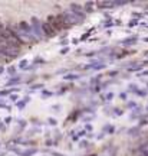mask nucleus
I'll return each mask as SVG.
<instances>
[{
    "instance_id": "f257e3e1",
    "label": "nucleus",
    "mask_w": 148,
    "mask_h": 156,
    "mask_svg": "<svg viewBox=\"0 0 148 156\" xmlns=\"http://www.w3.org/2000/svg\"><path fill=\"white\" fill-rule=\"evenodd\" d=\"M48 23L52 26V29L55 30L56 34L60 32V30H63V29H69V26H68L65 23V20H63L62 15H58V16H48Z\"/></svg>"
},
{
    "instance_id": "f03ea898",
    "label": "nucleus",
    "mask_w": 148,
    "mask_h": 156,
    "mask_svg": "<svg viewBox=\"0 0 148 156\" xmlns=\"http://www.w3.org/2000/svg\"><path fill=\"white\" fill-rule=\"evenodd\" d=\"M32 34L35 35V38L38 39H42L43 38V32H42V25L39 22L38 17H32Z\"/></svg>"
},
{
    "instance_id": "7ed1b4c3",
    "label": "nucleus",
    "mask_w": 148,
    "mask_h": 156,
    "mask_svg": "<svg viewBox=\"0 0 148 156\" xmlns=\"http://www.w3.org/2000/svg\"><path fill=\"white\" fill-rule=\"evenodd\" d=\"M71 13L72 15H75V16L79 19V20H82L83 22V19L86 17V15H85V12H83V9L79 5H76V3H71Z\"/></svg>"
},
{
    "instance_id": "20e7f679",
    "label": "nucleus",
    "mask_w": 148,
    "mask_h": 156,
    "mask_svg": "<svg viewBox=\"0 0 148 156\" xmlns=\"http://www.w3.org/2000/svg\"><path fill=\"white\" fill-rule=\"evenodd\" d=\"M62 17H63V20H65V23L71 28V26H73V25H78V23H81L82 20H79L75 15H72V13H69V12H65V13H62Z\"/></svg>"
},
{
    "instance_id": "39448f33",
    "label": "nucleus",
    "mask_w": 148,
    "mask_h": 156,
    "mask_svg": "<svg viewBox=\"0 0 148 156\" xmlns=\"http://www.w3.org/2000/svg\"><path fill=\"white\" fill-rule=\"evenodd\" d=\"M42 32H43V35L46 36V38H53V36H56V32L52 29V26H50L48 22L42 23Z\"/></svg>"
},
{
    "instance_id": "423d86ee",
    "label": "nucleus",
    "mask_w": 148,
    "mask_h": 156,
    "mask_svg": "<svg viewBox=\"0 0 148 156\" xmlns=\"http://www.w3.org/2000/svg\"><path fill=\"white\" fill-rule=\"evenodd\" d=\"M95 5L98 6V7H101V9H111V7L115 6V3L114 2H96Z\"/></svg>"
},
{
    "instance_id": "0eeeda50",
    "label": "nucleus",
    "mask_w": 148,
    "mask_h": 156,
    "mask_svg": "<svg viewBox=\"0 0 148 156\" xmlns=\"http://www.w3.org/2000/svg\"><path fill=\"white\" fill-rule=\"evenodd\" d=\"M79 77H81V75H78V74H66L65 77H63V80H66V81H75V80H78Z\"/></svg>"
},
{
    "instance_id": "6e6552de",
    "label": "nucleus",
    "mask_w": 148,
    "mask_h": 156,
    "mask_svg": "<svg viewBox=\"0 0 148 156\" xmlns=\"http://www.w3.org/2000/svg\"><path fill=\"white\" fill-rule=\"evenodd\" d=\"M20 81H22V78L19 77V75H15V77H13V78H10V80H9V83H7V85H13V84H19V83H20Z\"/></svg>"
},
{
    "instance_id": "1a4fd4ad",
    "label": "nucleus",
    "mask_w": 148,
    "mask_h": 156,
    "mask_svg": "<svg viewBox=\"0 0 148 156\" xmlns=\"http://www.w3.org/2000/svg\"><path fill=\"white\" fill-rule=\"evenodd\" d=\"M29 100H30L29 97H25V98H23V100L20 101V103H17V107H19V108L22 110L23 107H25V106H26V104H28V103H29Z\"/></svg>"
},
{
    "instance_id": "9d476101",
    "label": "nucleus",
    "mask_w": 148,
    "mask_h": 156,
    "mask_svg": "<svg viewBox=\"0 0 148 156\" xmlns=\"http://www.w3.org/2000/svg\"><path fill=\"white\" fill-rule=\"evenodd\" d=\"M36 152H38L36 149H29V151L22 152V156H32V155H35Z\"/></svg>"
},
{
    "instance_id": "9b49d317",
    "label": "nucleus",
    "mask_w": 148,
    "mask_h": 156,
    "mask_svg": "<svg viewBox=\"0 0 148 156\" xmlns=\"http://www.w3.org/2000/svg\"><path fill=\"white\" fill-rule=\"evenodd\" d=\"M93 3H91V2H89V3H86V5H85V12H92V7H91V6H92Z\"/></svg>"
},
{
    "instance_id": "f8f14e48",
    "label": "nucleus",
    "mask_w": 148,
    "mask_h": 156,
    "mask_svg": "<svg viewBox=\"0 0 148 156\" xmlns=\"http://www.w3.org/2000/svg\"><path fill=\"white\" fill-rule=\"evenodd\" d=\"M7 73L10 74V75H13V74L16 73V68H15V67H9V68H7Z\"/></svg>"
},
{
    "instance_id": "ddd939ff",
    "label": "nucleus",
    "mask_w": 148,
    "mask_h": 156,
    "mask_svg": "<svg viewBox=\"0 0 148 156\" xmlns=\"http://www.w3.org/2000/svg\"><path fill=\"white\" fill-rule=\"evenodd\" d=\"M39 88H43V84H35V85H32V90H39Z\"/></svg>"
},
{
    "instance_id": "4468645a",
    "label": "nucleus",
    "mask_w": 148,
    "mask_h": 156,
    "mask_svg": "<svg viewBox=\"0 0 148 156\" xmlns=\"http://www.w3.org/2000/svg\"><path fill=\"white\" fill-rule=\"evenodd\" d=\"M134 41H135V38L126 39V41H124V45H131V44H134Z\"/></svg>"
},
{
    "instance_id": "2eb2a0df",
    "label": "nucleus",
    "mask_w": 148,
    "mask_h": 156,
    "mask_svg": "<svg viewBox=\"0 0 148 156\" xmlns=\"http://www.w3.org/2000/svg\"><path fill=\"white\" fill-rule=\"evenodd\" d=\"M26 65H28V61H26V59L20 62V68H22V69H26Z\"/></svg>"
},
{
    "instance_id": "dca6fc26",
    "label": "nucleus",
    "mask_w": 148,
    "mask_h": 156,
    "mask_svg": "<svg viewBox=\"0 0 148 156\" xmlns=\"http://www.w3.org/2000/svg\"><path fill=\"white\" fill-rule=\"evenodd\" d=\"M33 64H35V65H36V64H45V61L43 59H40V58H38V59H35V61H33Z\"/></svg>"
},
{
    "instance_id": "f3484780",
    "label": "nucleus",
    "mask_w": 148,
    "mask_h": 156,
    "mask_svg": "<svg viewBox=\"0 0 148 156\" xmlns=\"http://www.w3.org/2000/svg\"><path fill=\"white\" fill-rule=\"evenodd\" d=\"M115 3V6H125L126 2H114Z\"/></svg>"
},
{
    "instance_id": "a211bd4d",
    "label": "nucleus",
    "mask_w": 148,
    "mask_h": 156,
    "mask_svg": "<svg viewBox=\"0 0 148 156\" xmlns=\"http://www.w3.org/2000/svg\"><path fill=\"white\" fill-rule=\"evenodd\" d=\"M48 122H49V124H52V126H55L56 123H58V122H56V120H55V119H49Z\"/></svg>"
},
{
    "instance_id": "6ab92c4d",
    "label": "nucleus",
    "mask_w": 148,
    "mask_h": 156,
    "mask_svg": "<svg viewBox=\"0 0 148 156\" xmlns=\"http://www.w3.org/2000/svg\"><path fill=\"white\" fill-rule=\"evenodd\" d=\"M116 74H118V71H109L108 75H109V77H114V75H116Z\"/></svg>"
},
{
    "instance_id": "aec40b11",
    "label": "nucleus",
    "mask_w": 148,
    "mask_h": 156,
    "mask_svg": "<svg viewBox=\"0 0 148 156\" xmlns=\"http://www.w3.org/2000/svg\"><path fill=\"white\" fill-rule=\"evenodd\" d=\"M50 95H52L50 91H43V97H50Z\"/></svg>"
},
{
    "instance_id": "412c9836",
    "label": "nucleus",
    "mask_w": 148,
    "mask_h": 156,
    "mask_svg": "<svg viewBox=\"0 0 148 156\" xmlns=\"http://www.w3.org/2000/svg\"><path fill=\"white\" fill-rule=\"evenodd\" d=\"M68 51H69V48H63V49L60 51V54H62V55H65V54H68Z\"/></svg>"
},
{
    "instance_id": "4be33fe9",
    "label": "nucleus",
    "mask_w": 148,
    "mask_h": 156,
    "mask_svg": "<svg viewBox=\"0 0 148 156\" xmlns=\"http://www.w3.org/2000/svg\"><path fill=\"white\" fill-rule=\"evenodd\" d=\"M112 97H114V95L111 94V93H109V94H106V101H111V98H112Z\"/></svg>"
},
{
    "instance_id": "5701e85b",
    "label": "nucleus",
    "mask_w": 148,
    "mask_h": 156,
    "mask_svg": "<svg viewBox=\"0 0 148 156\" xmlns=\"http://www.w3.org/2000/svg\"><path fill=\"white\" fill-rule=\"evenodd\" d=\"M10 100H13V101H17V95H13V94H12V95H10Z\"/></svg>"
},
{
    "instance_id": "b1692460",
    "label": "nucleus",
    "mask_w": 148,
    "mask_h": 156,
    "mask_svg": "<svg viewBox=\"0 0 148 156\" xmlns=\"http://www.w3.org/2000/svg\"><path fill=\"white\" fill-rule=\"evenodd\" d=\"M93 55H96V52H89V54H86V56H93Z\"/></svg>"
},
{
    "instance_id": "393cba45",
    "label": "nucleus",
    "mask_w": 148,
    "mask_h": 156,
    "mask_svg": "<svg viewBox=\"0 0 148 156\" xmlns=\"http://www.w3.org/2000/svg\"><path fill=\"white\" fill-rule=\"evenodd\" d=\"M60 45H62V46H65V45H68V41H62V42H60Z\"/></svg>"
},
{
    "instance_id": "a878e982",
    "label": "nucleus",
    "mask_w": 148,
    "mask_h": 156,
    "mask_svg": "<svg viewBox=\"0 0 148 156\" xmlns=\"http://www.w3.org/2000/svg\"><path fill=\"white\" fill-rule=\"evenodd\" d=\"M5 122H6V123H7V124H9V123H10V122H12V119H10V117H7V119H6Z\"/></svg>"
},
{
    "instance_id": "bb28decb",
    "label": "nucleus",
    "mask_w": 148,
    "mask_h": 156,
    "mask_svg": "<svg viewBox=\"0 0 148 156\" xmlns=\"http://www.w3.org/2000/svg\"><path fill=\"white\" fill-rule=\"evenodd\" d=\"M111 25H112V23H111V22H106V23H105V25H104V26H106V28H109Z\"/></svg>"
},
{
    "instance_id": "cd10ccee",
    "label": "nucleus",
    "mask_w": 148,
    "mask_h": 156,
    "mask_svg": "<svg viewBox=\"0 0 148 156\" xmlns=\"http://www.w3.org/2000/svg\"><path fill=\"white\" fill-rule=\"evenodd\" d=\"M85 129H86V130H92V127H91V124H86V127H85Z\"/></svg>"
},
{
    "instance_id": "c85d7f7f",
    "label": "nucleus",
    "mask_w": 148,
    "mask_h": 156,
    "mask_svg": "<svg viewBox=\"0 0 148 156\" xmlns=\"http://www.w3.org/2000/svg\"><path fill=\"white\" fill-rule=\"evenodd\" d=\"M0 107H7V106L5 104V101H2V103H0Z\"/></svg>"
},
{
    "instance_id": "c756f323",
    "label": "nucleus",
    "mask_w": 148,
    "mask_h": 156,
    "mask_svg": "<svg viewBox=\"0 0 148 156\" xmlns=\"http://www.w3.org/2000/svg\"><path fill=\"white\" fill-rule=\"evenodd\" d=\"M3 73H5V68H3V67H0V74H3Z\"/></svg>"
}]
</instances>
